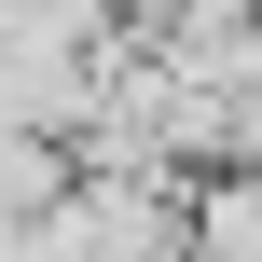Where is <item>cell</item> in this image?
<instances>
[{
    "mask_svg": "<svg viewBox=\"0 0 262 262\" xmlns=\"http://www.w3.org/2000/svg\"><path fill=\"white\" fill-rule=\"evenodd\" d=\"M193 249L207 262H262V180H221V193L193 207Z\"/></svg>",
    "mask_w": 262,
    "mask_h": 262,
    "instance_id": "cell-1",
    "label": "cell"
}]
</instances>
